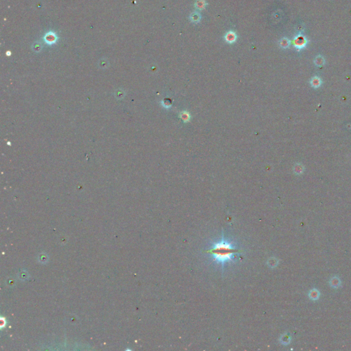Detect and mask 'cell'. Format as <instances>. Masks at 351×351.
Listing matches in <instances>:
<instances>
[{
  "label": "cell",
  "mask_w": 351,
  "mask_h": 351,
  "mask_svg": "<svg viewBox=\"0 0 351 351\" xmlns=\"http://www.w3.org/2000/svg\"><path fill=\"white\" fill-rule=\"evenodd\" d=\"M306 39L303 36H298L297 38L295 39V41H294V45L298 49H302L306 45Z\"/></svg>",
  "instance_id": "obj_3"
},
{
  "label": "cell",
  "mask_w": 351,
  "mask_h": 351,
  "mask_svg": "<svg viewBox=\"0 0 351 351\" xmlns=\"http://www.w3.org/2000/svg\"><path fill=\"white\" fill-rule=\"evenodd\" d=\"M200 18H201V17L198 12H194L191 15V20L193 21V22H198Z\"/></svg>",
  "instance_id": "obj_9"
},
{
  "label": "cell",
  "mask_w": 351,
  "mask_h": 351,
  "mask_svg": "<svg viewBox=\"0 0 351 351\" xmlns=\"http://www.w3.org/2000/svg\"><path fill=\"white\" fill-rule=\"evenodd\" d=\"M320 292L316 288H313L309 291L308 297L311 300H318L320 298Z\"/></svg>",
  "instance_id": "obj_4"
},
{
  "label": "cell",
  "mask_w": 351,
  "mask_h": 351,
  "mask_svg": "<svg viewBox=\"0 0 351 351\" xmlns=\"http://www.w3.org/2000/svg\"><path fill=\"white\" fill-rule=\"evenodd\" d=\"M205 1L204 0H198L195 3V7L199 10H202L205 7Z\"/></svg>",
  "instance_id": "obj_8"
},
{
  "label": "cell",
  "mask_w": 351,
  "mask_h": 351,
  "mask_svg": "<svg viewBox=\"0 0 351 351\" xmlns=\"http://www.w3.org/2000/svg\"><path fill=\"white\" fill-rule=\"evenodd\" d=\"M239 252L240 250L235 242L226 237H221L213 242L206 251L211 256V261L222 267L235 262Z\"/></svg>",
  "instance_id": "obj_1"
},
{
  "label": "cell",
  "mask_w": 351,
  "mask_h": 351,
  "mask_svg": "<svg viewBox=\"0 0 351 351\" xmlns=\"http://www.w3.org/2000/svg\"><path fill=\"white\" fill-rule=\"evenodd\" d=\"M324 59L321 57V56H318V57H317V58H316L315 60V64L317 65L318 66H321V65L324 64Z\"/></svg>",
  "instance_id": "obj_11"
},
{
  "label": "cell",
  "mask_w": 351,
  "mask_h": 351,
  "mask_svg": "<svg viewBox=\"0 0 351 351\" xmlns=\"http://www.w3.org/2000/svg\"><path fill=\"white\" fill-rule=\"evenodd\" d=\"M291 335L289 334H285V335H282V337H281V344H284V345L289 344L291 342Z\"/></svg>",
  "instance_id": "obj_7"
},
{
  "label": "cell",
  "mask_w": 351,
  "mask_h": 351,
  "mask_svg": "<svg viewBox=\"0 0 351 351\" xmlns=\"http://www.w3.org/2000/svg\"><path fill=\"white\" fill-rule=\"evenodd\" d=\"M321 84H322V80L319 77H318V76H315V77H313L311 80V85L313 87V88H315V89L318 88V87H320V86H321Z\"/></svg>",
  "instance_id": "obj_6"
},
{
  "label": "cell",
  "mask_w": 351,
  "mask_h": 351,
  "mask_svg": "<svg viewBox=\"0 0 351 351\" xmlns=\"http://www.w3.org/2000/svg\"><path fill=\"white\" fill-rule=\"evenodd\" d=\"M224 39H225V40L227 43H233L237 40V35L235 32H228V33L226 34L225 36H224Z\"/></svg>",
  "instance_id": "obj_5"
},
{
  "label": "cell",
  "mask_w": 351,
  "mask_h": 351,
  "mask_svg": "<svg viewBox=\"0 0 351 351\" xmlns=\"http://www.w3.org/2000/svg\"><path fill=\"white\" fill-rule=\"evenodd\" d=\"M341 284L342 281L337 276H333V277L330 279V281H329V285H330V286L331 287H333V288H339V287L341 286Z\"/></svg>",
  "instance_id": "obj_2"
},
{
  "label": "cell",
  "mask_w": 351,
  "mask_h": 351,
  "mask_svg": "<svg viewBox=\"0 0 351 351\" xmlns=\"http://www.w3.org/2000/svg\"><path fill=\"white\" fill-rule=\"evenodd\" d=\"M280 45L282 47H284V48H286L289 46V41L287 40V39H283L281 41V43H280Z\"/></svg>",
  "instance_id": "obj_10"
}]
</instances>
